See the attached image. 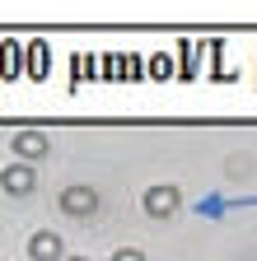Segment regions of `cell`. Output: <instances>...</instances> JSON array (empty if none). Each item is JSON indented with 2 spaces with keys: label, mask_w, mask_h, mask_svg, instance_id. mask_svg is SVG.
<instances>
[{
  "label": "cell",
  "mask_w": 257,
  "mask_h": 261,
  "mask_svg": "<svg viewBox=\"0 0 257 261\" xmlns=\"http://www.w3.org/2000/svg\"><path fill=\"white\" fill-rule=\"evenodd\" d=\"M141 205H145V215H150V219H169V215H178V205H182V191H178V187H169V182L145 187Z\"/></svg>",
  "instance_id": "6da1fadb"
},
{
  "label": "cell",
  "mask_w": 257,
  "mask_h": 261,
  "mask_svg": "<svg viewBox=\"0 0 257 261\" xmlns=\"http://www.w3.org/2000/svg\"><path fill=\"white\" fill-rule=\"evenodd\" d=\"M61 215H71V219H94L99 215V191L94 187H66L61 191Z\"/></svg>",
  "instance_id": "7a4b0ae2"
},
{
  "label": "cell",
  "mask_w": 257,
  "mask_h": 261,
  "mask_svg": "<svg viewBox=\"0 0 257 261\" xmlns=\"http://www.w3.org/2000/svg\"><path fill=\"white\" fill-rule=\"evenodd\" d=\"M0 187H5L10 196H28V191L38 187V173L28 168V163H10V168L0 173Z\"/></svg>",
  "instance_id": "3957f363"
},
{
  "label": "cell",
  "mask_w": 257,
  "mask_h": 261,
  "mask_svg": "<svg viewBox=\"0 0 257 261\" xmlns=\"http://www.w3.org/2000/svg\"><path fill=\"white\" fill-rule=\"evenodd\" d=\"M28 256H33V261H61V256H66V247H61L56 233H47V228H42V233L28 238Z\"/></svg>",
  "instance_id": "277c9868"
},
{
  "label": "cell",
  "mask_w": 257,
  "mask_h": 261,
  "mask_svg": "<svg viewBox=\"0 0 257 261\" xmlns=\"http://www.w3.org/2000/svg\"><path fill=\"white\" fill-rule=\"evenodd\" d=\"M10 145H14V154H19V159H42V154L52 149L42 130H19V136H14Z\"/></svg>",
  "instance_id": "5b68a950"
},
{
  "label": "cell",
  "mask_w": 257,
  "mask_h": 261,
  "mask_svg": "<svg viewBox=\"0 0 257 261\" xmlns=\"http://www.w3.org/2000/svg\"><path fill=\"white\" fill-rule=\"evenodd\" d=\"M19 61H24V47L19 42H0V75L14 80L19 75Z\"/></svg>",
  "instance_id": "8992f818"
},
{
  "label": "cell",
  "mask_w": 257,
  "mask_h": 261,
  "mask_svg": "<svg viewBox=\"0 0 257 261\" xmlns=\"http://www.w3.org/2000/svg\"><path fill=\"white\" fill-rule=\"evenodd\" d=\"M117 75H122V80H136V75H141V56H122V61H117Z\"/></svg>",
  "instance_id": "52a82bcc"
},
{
  "label": "cell",
  "mask_w": 257,
  "mask_h": 261,
  "mask_svg": "<svg viewBox=\"0 0 257 261\" xmlns=\"http://www.w3.org/2000/svg\"><path fill=\"white\" fill-rule=\"evenodd\" d=\"M150 75L169 80V75H173V61H169V56H154V61H150Z\"/></svg>",
  "instance_id": "ba28073f"
},
{
  "label": "cell",
  "mask_w": 257,
  "mask_h": 261,
  "mask_svg": "<svg viewBox=\"0 0 257 261\" xmlns=\"http://www.w3.org/2000/svg\"><path fill=\"white\" fill-rule=\"evenodd\" d=\"M112 261H145V252H136V247H122V252H112Z\"/></svg>",
  "instance_id": "9c48e42d"
},
{
  "label": "cell",
  "mask_w": 257,
  "mask_h": 261,
  "mask_svg": "<svg viewBox=\"0 0 257 261\" xmlns=\"http://www.w3.org/2000/svg\"><path fill=\"white\" fill-rule=\"evenodd\" d=\"M61 261H89V256H61Z\"/></svg>",
  "instance_id": "30bf717a"
}]
</instances>
